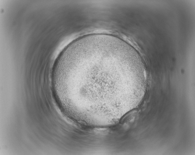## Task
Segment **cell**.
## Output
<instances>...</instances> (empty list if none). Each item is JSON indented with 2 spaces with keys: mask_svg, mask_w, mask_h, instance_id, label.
<instances>
[{
  "mask_svg": "<svg viewBox=\"0 0 195 155\" xmlns=\"http://www.w3.org/2000/svg\"><path fill=\"white\" fill-rule=\"evenodd\" d=\"M62 99L74 112L95 117L120 113L146 88L147 75L136 50L113 35L95 34L68 45L55 66Z\"/></svg>",
  "mask_w": 195,
  "mask_h": 155,
  "instance_id": "cell-1",
  "label": "cell"
}]
</instances>
